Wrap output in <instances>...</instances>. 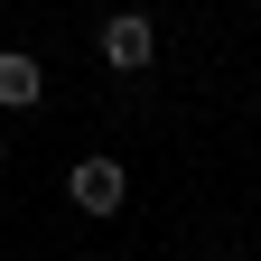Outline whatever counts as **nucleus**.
Returning <instances> with one entry per match:
<instances>
[{
  "instance_id": "7ed1b4c3",
  "label": "nucleus",
  "mask_w": 261,
  "mask_h": 261,
  "mask_svg": "<svg viewBox=\"0 0 261 261\" xmlns=\"http://www.w3.org/2000/svg\"><path fill=\"white\" fill-rule=\"evenodd\" d=\"M47 103V65L28 47H0V112H38Z\"/></svg>"
},
{
  "instance_id": "f03ea898",
  "label": "nucleus",
  "mask_w": 261,
  "mask_h": 261,
  "mask_svg": "<svg viewBox=\"0 0 261 261\" xmlns=\"http://www.w3.org/2000/svg\"><path fill=\"white\" fill-rule=\"evenodd\" d=\"M93 47H103L112 75H149V65H159V19H149V10H112Z\"/></svg>"
},
{
  "instance_id": "f257e3e1",
  "label": "nucleus",
  "mask_w": 261,
  "mask_h": 261,
  "mask_svg": "<svg viewBox=\"0 0 261 261\" xmlns=\"http://www.w3.org/2000/svg\"><path fill=\"white\" fill-rule=\"evenodd\" d=\"M65 205H75V215H93V224H103V215H121V205H130V168H121L112 149H84L75 168H65Z\"/></svg>"
},
{
  "instance_id": "20e7f679",
  "label": "nucleus",
  "mask_w": 261,
  "mask_h": 261,
  "mask_svg": "<svg viewBox=\"0 0 261 261\" xmlns=\"http://www.w3.org/2000/svg\"><path fill=\"white\" fill-rule=\"evenodd\" d=\"M0 168H10V140H0Z\"/></svg>"
}]
</instances>
